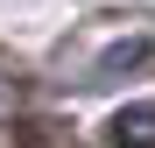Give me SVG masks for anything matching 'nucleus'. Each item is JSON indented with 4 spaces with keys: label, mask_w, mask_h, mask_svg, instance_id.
Here are the masks:
<instances>
[{
    "label": "nucleus",
    "mask_w": 155,
    "mask_h": 148,
    "mask_svg": "<svg viewBox=\"0 0 155 148\" xmlns=\"http://www.w3.org/2000/svg\"><path fill=\"white\" fill-rule=\"evenodd\" d=\"M155 64V28L141 21V28H127V35H113L99 57L85 64V78H127V71H148Z\"/></svg>",
    "instance_id": "obj_1"
},
{
    "label": "nucleus",
    "mask_w": 155,
    "mask_h": 148,
    "mask_svg": "<svg viewBox=\"0 0 155 148\" xmlns=\"http://www.w3.org/2000/svg\"><path fill=\"white\" fill-rule=\"evenodd\" d=\"M106 141H113V148H155V106H127V113H113Z\"/></svg>",
    "instance_id": "obj_2"
},
{
    "label": "nucleus",
    "mask_w": 155,
    "mask_h": 148,
    "mask_svg": "<svg viewBox=\"0 0 155 148\" xmlns=\"http://www.w3.org/2000/svg\"><path fill=\"white\" fill-rule=\"evenodd\" d=\"M14 113H21V99H14V85H7V78H0V127H7Z\"/></svg>",
    "instance_id": "obj_3"
}]
</instances>
